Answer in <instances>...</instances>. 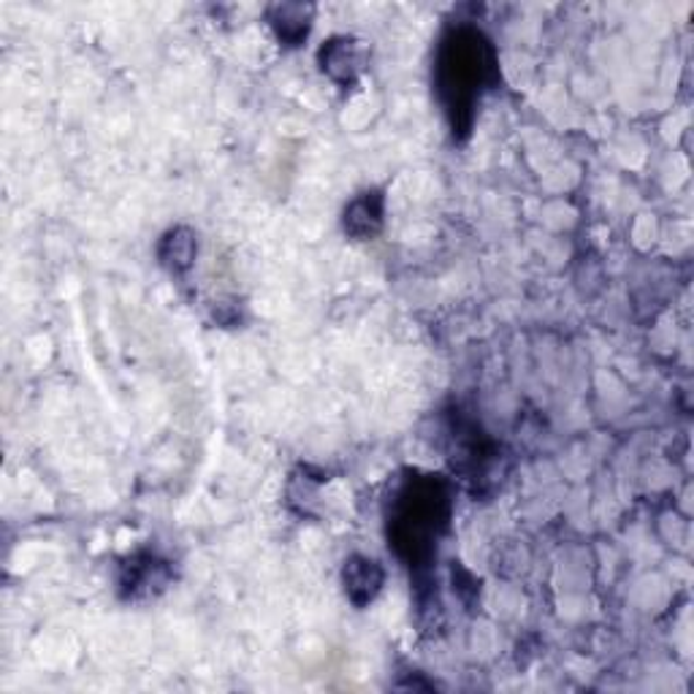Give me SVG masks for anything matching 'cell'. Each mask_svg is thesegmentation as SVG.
<instances>
[{"mask_svg": "<svg viewBox=\"0 0 694 694\" xmlns=\"http://www.w3.org/2000/svg\"><path fill=\"white\" fill-rule=\"evenodd\" d=\"M500 79L497 50L478 28L459 25L445 33L437 50L435 85L456 136L470 134L474 109L483 93L494 90Z\"/></svg>", "mask_w": 694, "mask_h": 694, "instance_id": "6da1fadb", "label": "cell"}, {"mask_svg": "<svg viewBox=\"0 0 694 694\" xmlns=\"http://www.w3.org/2000/svg\"><path fill=\"white\" fill-rule=\"evenodd\" d=\"M450 521V489L440 474H413L402 480L388 505V540L407 567L424 569Z\"/></svg>", "mask_w": 694, "mask_h": 694, "instance_id": "7a4b0ae2", "label": "cell"}, {"mask_svg": "<svg viewBox=\"0 0 694 694\" xmlns=\"http://www.w3.org/2000/svg\"><path fill=\"white\" fill-rule=\"evenodd\" d=\"M383 567L375 559L366 556H353L345 562V573H342V584H345L348 600L359 608L370 605L377 597L380 586H383Z\"/></svg>", "mask_w": 694, "mask_h": 694, "instance_id": "3957f363", "label": "cell"}, {"mask_svg": "<svg viewBox=\"0 0 694 694\" xmlns=\"http://www.w3.org/2000/svg\"><path fill=\"white\" fill-rule=\"evenodd\" d=\"M166 584H169V567L152 554L134 556L128 565H122L120 586L126 589L128 597H139L141 591L150 595V591L163 589Z\"/></svg>", "mask_w": 694, "mask_h": 694, "instance_id": "277c9868", "label": "cell"}, {"mask_svg": "<svg viewBox=\"0 0 694 694\" xmlns=\"http://www.w3.org/2000/svg\"><path fill=\"white\" fill-rule=\"evenodd\" d=\"M320 68L337 82H353L361 71V50L359 41L348 39H331L329 44L320 50Z\"/></svg>", "mask_w": 694, "mask_h": 694, "instance_id": "5b68a950", "label": "cell"}, {"mask_svg": "<svg viewBox=\"0 0 694 694\" xmlns=\"http://www.w3.org/2000/svg\"><path fill=\"white\" fill-rule=\"evenodd\" d=\"M383 225V195L361 193L345 210V231L355 239H372Z\"/></svg>", "mask_w": 694, "mask_h": 694, "instance_id": "8992f818", "label": "cell"}, {"mask_svg": "<svg viewBox=\"0 0 694 694\" xmlns=\"http://www.w3.org/2000/svg\"><path fill=\"white\" fill-rule=\"evenodd\" d=\"M269 22L277 31V35H280V41H285L288 46H296L301 39H307V33H310L312 6H301V3L271 6Z\"/></svg>", "mask_w": 694, "mask_h": 694, "instance_id": "52a82bcc", "label": "cell"}, {"mask_svg": "<svg viewBox=\"0 0 694 694\" xmlns=\"http://www.w3.org/2000/svg\"><path fill=\"white\" fill-rule=\"evenodd\" d=\"M195 250H199V245H195L193 231L174 228L163 236V242H160V264L169 266L171 271L180 275V271H188L190 266H193Z\"/></svg>", "mask_w": 694, "mask_h": 694, "instance_id": "ba28073f", "label": "cell"}]
</instances>
